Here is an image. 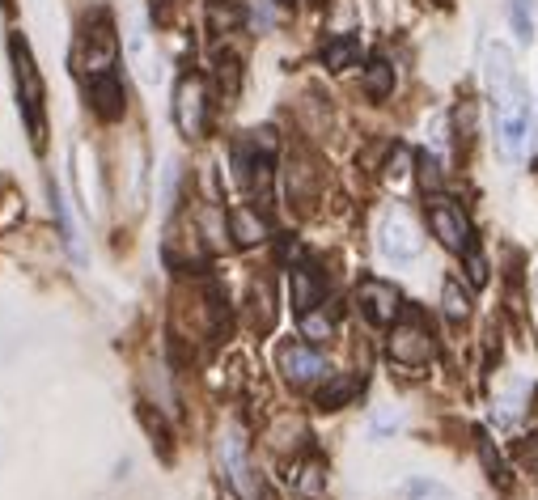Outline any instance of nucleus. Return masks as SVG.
Returning <instances> with one entry per match:
<instances>
[{
	"mask_svg": "<svg viewBox=\"0 0 538 500\" xmlns=\"http://www.w3.org/2000/svg\"><path fill=\"white\" fill-rule=\"evenodd\" d=\"M9 56H13V81H17V111H22L26 128H30V145H34V149H43V140H47V123H43L47 89H43L39 64H34V56H30V47H26L22 34H13Z\"/></svg>",
	"mask_w": 538,
	"mask_h": 500,
	"instance_id": "f257e3e1",
	"label": "nucleus"
},
{
	"mask_svg": "<svg viewBox=\"0 0 538 500\" xmlns=\"http://www.w3.org/2000/svg\"><path fill=\"white\" fill-rule=\"evenodd\" d=\"M492 102H496V149L505 162H517L530 140V106H526L522 85H513L509 94H500Z\"/></svg>",
	"mask_w": 538,
	"mask_h": 500,
	"instance_id": "f03ea898",
	"label": "nucleus"
},
{
	"mask_svg": "<svg viewBox=\"0 0 538 500\" xmlns=\"http://www.w3.org/2000/svg\"><path fill=\"white\" fill-rule=\"evenodd\" d=\"M428 229H433V238L445 250H454V255H466V250L475 246L471 217H466L462 204L450 200V195H428Z\"/></svg>",
	"mask_w": 538,
	"mask_h": 500,
	"instance_id": "7ed1b4c3",
	"label": "nucleus"
},
{
	"mask_svg": "<svg viewBox=\"0 0 538 500\" xmlns=\"http://www.w3.org/2000/svg\"><path fill=\"white\" fill-rule=\"evenodd\" d=\"M386 352H390V361H394V365L420 369V365L433 361L437 344H433V331L424 327V318H420V314H407V318H399V323L390 327Z\"/></svg>",
	"mask_w": 538,
	"mask_h": 500,
	"instance_id": "20e7f679",
	"label": "nucleus"
},
{
	"mask_svg": "<svg viewBox=\"0 0 538 500\" xmlns=\"http://www.w3.org/2000/svg\"><path fill=\"white\" fill-rule=\"evenodd\" d=\"M123 60H128V68L140 77V85H157L161 81L153 30H149V22L140 13H132L128 22H123Z\"/></svg>",
	"mask_w": 538,
	"mask_h": 500,
	"instance_id": "39448f33",
	"label": "nucleus"
},
{
	"mask_svg": "<svg viewBox=\"0 0 538 500\" xmlns=\"http://www.w3.org/2000/svg\"><path fill=\"white\" fill-rule=\"evenodd\" d=\"M378 246H382V255L390 263H411V259H420V250H424V238H420V225L411 221V212L407 208H390L382 225H378Z\"/></svg>",
	"mask_w": 538,
	"mask_h": 500,
	"instance_id": "423d86ee",
	"label": "nucleus"
},
{
	"mask_svg": "<svg viewBox=\"0 0 538 500\" xmlns=\"http://www.w3.org/2000/svg\"><path fill=\"white\" fill-rule=\"evenodd\" d=\"M174 123H178V132H183L187 140L204 136V128H208V85H204V77L187 73L183 81H178V89H174Z\"/></svg>",
	"mask_w": 538,
	"mask_h": 500,
	"instance_id": "0eeeda50",
	"label": "nucleus"
},
{
	"mask_svg": "<svg viewBox=\"0 0 538 500\" xmlns=\"http://www.w3.org/2000/svg\"><path fill=\"white\" fill-rule=\"evenodd\" d=\"M356 310L369 327H394L403 314V293L394 289L390 280H361V289H356Z\"/></svg>",
	"mask_w": 538,
	"mask_h": 500,
	"instance_id": "6e6552de",
	"label": "nucleus"
},
{
	"mask_svg": "<svg viewBox=\"0 0 538 500\" xmlns=\"http://www.w3.org/2000/svg\"><path fill=\"white\" fill-rule=\"evenodd\" d=\"M276 361H280V373L293 386H314L322 373H327V356H322L314 344H301V339H293V344H280Z\"/></svg>",
	"mask_w": 538,
	"mask_h": 500,
	"instance_id": "1a4fd4ad",
	"label": "nucleus"
},
{
	"mask_svg": "<svg viewBox=\"0 0 538 500\" xmlns=\"http://www.w3.org/2000/svg\"><path fill=\"white\" fill-rule=\"evenodd\" d=\"M77 64L85 68L89 77L111 73V64H115V26H111V17H94V26H85Z\"/></svg>",
	"mask_w": 538,
	"mask_h": 500,
	"instance_id": "9d476101",
	"label": "nucleus"
},
{
	"mask_svg": "<svg viewBox=\"0 0 538 500\" xmlns=\"http://www.w3.org/2000/svg\"><path fill=\"white\" fill-rule=\"evenodd\" d=\"M85 89H89V111H94L102 123H115L128 111V98H123V85L115 73H94L85 77Z\"/></svg>",
	"mask_w": 538,
	"mask_h": 500,
	"instance_id": "9b49d317",
	"label": "nucleus"
},
{
	"mask_svg": "<svg viewBox=\"0 0 538 500\" xmlns=\"http://www.w3.org/2000/svg\"><path fill=\"white\" fill-rule=\"evenodd\" d=\"M483 81H488V98L509 94V89L517 85L513 51L505 43H488V47H483Z\"/></svg>",
	"mask_w": 538,
	"mask_h": 500,
	"instance_id": "f8f14e48",
	"label": "nucleus"
},
{
	"mask_svg": "<svg viewBox=\"0 0 538 500\" xmlns=\"http://www.w3.org/2000/svg\"><path fill=\"white\" fill-rule=\"evenodd\" d=\"M229 238L238 242V246H259L272 238V225H267V217L259 208H250V204H238L229 212Z\"/></svg>",
	"mask_w": 538,
	"mask_h": 500,
	"instance_id": "ddd939ff",
	"label": "nucleus"
},
{
	"mask_svg": "<svg viewBox=\"0 0 538 500\" xmlns=\"http://www.w3.org/2000/svg\"><path fill=\"white\" fill-rule=\"evenodd\" d=\"M322 297H327V280H322V272L310 263H297L293 267V306H297V314L318 310Z\"/></svg>",
	"mask_w": 538,
	"mask_h": 500,
	"instance_id": "4468645a",
	"label": "nucleus"
},
{
	"mask_svg": "<svg viewBox=\"0 0 538 500\" xmlns=\"http://www.w3.org/2000/svg\"><path fill=\"white\" fill-rule=\"evenodd\" d=\"M356 395H361V378H356V373H335V378H327L318 386L314 403L322 407V412H339V407H348Z\"/></svg>",
	"mask_w": 538,
	"mask_h": 500,
	"instance_id": "2eb2a0df",
	"label": "nucleus"
},
{
	"mask_svg": "<svg viewBox=\"0 0 538 500\" xmlns=\"http://www.w3.org/2000/svg\"><path fill=\"white\" fill-rule=\"evenodd\" d=\"M289 484L301 500H318L322 488H327V467H322V458H306V462H297L293 475H289Z\"/></svg>",
	"mask_w": 538,
	"mask_h": 500,
	"instance_id": "dca6fc26",
	"label": "nucleus"
},
{
	"mask_svg": "<svg viewBox=\"0 0 538 500\" xmlns=\"http://www.w3.org/2000/svg\"><path fill=\"white\" fill-rule=\"evenodd\" d=\"M322 64L331 68V73H348V68L361 64V39H352V34H335V39L322 47Z\"/></svg>",
	"mask_w": 538,
	"mask_h": 500,
	"instance_id": "f3484780",
	"label": "nucleus"
},
{
	"mask_svg": "<svg viewBox=\"0 0 538 500\" xmlns=\"http://www.w3.org/2000/svg\"><path fill=\"white\" fill-rule=\"evenodd\" d=\"M221 458H225V471H229L233 484H238L242 492L255 496V484H250V467H246V454H242V441L233 437V433L221 441Z\"/></svg>",
	"mask_w": 538,
	"mask_h": 500,
	"instance_id": "a211bd4d",
	"label": "nucleus"
},
{
	"mask_svg": "<svg viewBox=\"0 0 538 500\" xmlns=\"http://www.w3.org/2000/svg\"><path fill=\"white\" fill-rule=\"evenodd\" d=\"M505 13H509L513 39L522 47H530L534 43V0H505Z\"/></svg>",
	"mask_w": 538,
	"mask_h": 500,
	"instance_id": "6ab92c4d",
	"label": "nucleus"
},
{
	"mask_svg": "<svg viewBox=\"0 0 538 500\" xmlns=\"http://www.w3.org/2000/svg\"><path fill=\"white\" fill-rule=\"evenodd\" d=\"M475 450H479V462H483V471H488V479L496 488H509V467H505V458H500L496 450V441L488 433H479L475 437Z\"/></svg>",
	"mask_w": 538,
	"mask_h": 500,
	"instance_id": "aec40b11",
	"label": "nucleus"
},
{
	"mask_svg": "<svg viewBox=\"0 0 538 500\" xmlns=\"http://www.w3.org/2000/svg\"><path fill=\"white\" fill-rule=\"evenodd\" d=\"M365 94H369L373 102H382V98L394 94V68H390L386 60H369V64H365Z\"/></svg>",
	"mask_w": 538,
	"mask_h": 500,
	"instance_id": "412c9836",
	"label": "nucleus"
},
{
	"mask_svg": "<svg viewBox=\"0 0 538 500\" xmlns=\"http://www.w3.org/2000/svg\"><path fill=\"white\" fill-rule=\"evenodd\" d=\"M441 306H445V314H450L454 323H462V318L471 314V293H466L454 276H445V284H441Z\"/></svg>",
	"mask_w": 538,
	"mask_h": 500,
	"instance_id": "4be33fe9",
	"label": "nucleus"
},
{
	"mask_svg": "<svg viewBox=\"0 0 538 500\" xmlns=\"http://www.w3.org/2000/svg\"><path fill=\"white\" fill-rule=\"evenodd\" d=\"M77 174H81V195H85V208H102V191H98V174H94V153L77 149Z\"/></svg>",
	"mask_w": 538,
	"mask_h": 500,
	"instance_id": "5701e85b",
	"label": "nucleus"
},
{
	"mask_svg": "<svg viewBox=\"0 0 538 500\" xmlns=\"http://www.w3.org/2000/svg\"><path fill=\"white\" fill-rule=\"evenodd\" d=\"M208 22H212V30H217V34H229V30H238L246 22V13H242V5H233V0H212Z\"/></svg>",
	"mask_w": 538,
	"mask_h": 500,
	"instance_id": "b1692460",
	"label": "nucleus"
},
{
	"mask_svg": "<svg viewBox=\"0 0 538 500\" xmlns=\"http://www.w3.org/2000/svg\"><path fill=\"white\" fill-rule=\"evenodd\" d=\"M301 335L310 339V344H327V339L335 335V323L327 310H306L301 314Z\"/></svg>",
	"mask_w": 538,
	"mask_h": 500,
	"instance_id": "393cba45",
	"label": "nucleus"
},
{
	"mask_svg": "<svg viewBox=\"0 0 538 500\" xmlns=\"http://www.w3.org/2000/svg\"><path fill=\"white\" fill-rule=\"evenodd\" d=\"M526 399H530V382H517V395H505L496 403V420L500 424H517L526 416Z\"/></svg>",
	"mask_w": 538,
	"mask_h": 500,
	"instance_id": "a878e982",
	"label": "nucleus"
},
{
	"mask_svg": "<svg viewBox=\"0 0 538 500\" xmlns=\"http://www.w3.org/2000/svg\"><path fill=\"white\" fill-rule=\"evenodd\" d=\"M403 500H458V496L445 484H437V479H411L403 488Z\"/></svg>",
	"mask_w": 538,
	"mask_h": 500,
	"instance_id": "bb28decb",
	"label": "nucleus"
},
{
	"mask_svg": "<svg viewBox=\"0 0 538 500\" xmlns=\"http://www.w3.org/2000/svg\"><path fill=\"white\" fill-rule=\"evenodd\" d=\"M51 200H56V217H60V229H64V246L73 250V255H81V246H77V225H73V217H68L64 191H60V187H51Z\"/></svg>",
	"mask_w": 538,
	"mask_h": 500,
	"instance_id": "cd10ccee",
	"label": "nucleus"
},
{
	"mask_svg": "<svg viewBox=\"0 0 538 500\" xmlns=\"http://www.w3.org/2000/svg\"><path fill=\"white\" fill-rule=\"evenodd\" d=\"M416 166H420V187H424V195H437L441 178H445V170L437 166V157H433V153H420Z\"/></svg>",
	"mask_w": 538,
	"mask_h": 500,
	"instance_id": "c85d7f7f",
	"label": "nucleus"
},
{
	"mask_svg": "<svg viewBox=\"0 0 538 500\" xmlns=\"http://www.w3.org/2000/svg\"><path fill=\"white\" fill-rule=\"evenodd\" d=\"M284 13H289V9H284L280 0H255V26L259 30H272Z\"/></svg>",
	"mask_w": 538,
	"mask_h": 500,
	"instance_id": "c756f323",
	"label": "nucleus"
},
{
	"mask_svg": "<svg viewBox=\"0 0 538 500\" xmlns=\"http://www.w3.org/2000/svg\"><path fill=\"white\" fill-rule=\"evenodd\" d=\"M407 170H411V149L407 145H394L390 162H386V178H390V183H399V178H407Z\"/></svg>",
	"mask_w": 538,
	"mask_h": 500,
	"instance_id": "7c9ffc66",
	"label": "nucleus"
},
{
	"mask_svg": "<svg viewBox=\"0 0 538 500\" xmlns=\"http://www.w3.org/2000/svg\"><path fill=\"white\" fill-rule=\"evenodd\" d=\"M399 424H403V416L394 412V407H386V412H378V416H373L369 433H373V437H390V433H394V428H399Z\"/></svg>",
	"mask_w": 538,
	"mask_h": 500,
	"instance_id": "2f4dec72",
	"label": "nucleus"
},
{
	"mask_svg": "<svg viewBox=\"0 0 538 500\" xmlns=\"http://www.w3.org/2000/svg\"><path fill=\"white\" fill-rule=\"evenodd\" d=\"M140 420H145V428H149V433L161 441V445H166L170 441V433H166V424H161V416H153V407L145 403V407H140Z\"/></svg>",
	"mask_w": 538,
	"mask_h": 500,
	"instance_id": "473e14b6",
	"label": "nucleus"
},
{
	"mask_svg": "<svg viewBox=\"0 0 538 500\" xmlns=\"http://www.w3.org/2000/svg\"><path fill=\"white\" fill-rule=\"evenodd\" d=\"M462 259H466V267H471V280H475V284H483V280H488V263H483V255H479V250H475V246H471V250H466V255H462Z\"/></svg>",
	"mask_w": 538,
	"mask_h": 500,
	"instance_id": "72a5a7b5",
	"label": "nucleus"
},
{
	"mask_svg": "<svg viewBox=\"0 0 538 500\" xmlns=\"http://www.w3.org/2000/svg\"><path fill=\"white\" fill-rule=\"evenodd\" d=\"M517 462H526V467H534V471H538V437L517 441Z\"/></svg>",
	"mask_w": 538,
	"mask_h": 500,
	"instance_id": "f704fd0d",
	"label": "nucleus"
}]
</instances>
